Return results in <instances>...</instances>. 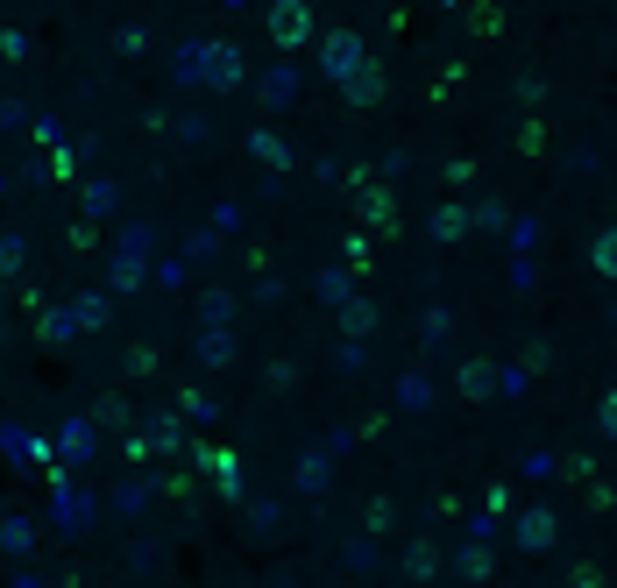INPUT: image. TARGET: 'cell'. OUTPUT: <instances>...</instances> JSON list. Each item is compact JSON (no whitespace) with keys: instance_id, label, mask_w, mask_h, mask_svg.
I'll return each mask as SVG.
<instances>
[{"instance_id":"7a4b0ae2","label":"cell","mask_w":617,"mask_h":588,"mask_svg":"<svg viewBox=\"0 0 617 588\" xmlns=\"http://www.w3.org/2000/svg\"><path fill=\"white\" fill-rule=\"evenodd\" d=\"M348 64H355V36H334L327 43V71H348Z\"/></svg>"},{"instance_id":"277c9868","label":"cell","mask_w":617,"mask_h":588,"mask_svg":"<svg viewBox=\"0 0 617 588\" xmlns=\"http://www.w3.org/2000/svg\"><path fill=\"white\" fill-rule=\"evenodd\" d=\"M603 426H610V433H617V397H610V404H603Z\"/></svg>"},{"instance_id":"3957f363","label":"cell","mask_w":617,"mask_h":588,"mask_svg":"<svg viewBox=\"0 0 617 588\" xmlns=\"http://www.w3.org/2000/svg\"><path fill=\"white\" fill-rule=\"evenodd\" d=\"M107 319V298H79V326H100Z\"/></svg>"},{"instance_id":"6da1fadb","label":"cell","mask_w":617,"mask_h":588,"mask_svg":"<svg viewBox=\"0 0 617 588\" xmlns=\"http://www.w3.org/2000/svg\"><path fill=\"white\" fill-rule=\"evenodd\" d=\"M270 36H284V43H298V36H305V8H284V15L270 22Z\"/></svg>"}]
</instances>
